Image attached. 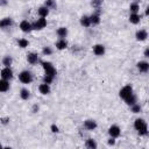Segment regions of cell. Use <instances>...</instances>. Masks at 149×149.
I'll return each mask as SVG.
<instances>
[{
	"mask_svg": "<svg viewBox=\"0 0 149 149\" xmlns=\"http://www.w3.org/2000/svg\"><path fill=\"white\" fill-rule=\"evenodd\" d=\"M84 127L87 129V130H93L97 128V122L94 120H86L84 122Z\"/></svg>",
	"mask_w": 149,
	"mask_h": 149,
	"instance_id": "obj_14",
	"label": "cell"
},
{
	"mask_svg": "<svg viewBox=\"0 0 149 149\" xmlns=\"http://www.w3.org/2000/svg\"><path fill=\"white\" fill-rule=\"evenodd\" d=\"M37 13H38V15H40V17H47V15L49 14V9L45 7V6H41L38 9H37Z\"/></svg>",
	"mask_w": 149,
	"mask_h": 149,
	"instance_id": "obj_19",
	"label": "cell"
},
{
	"mask_svg": "<svg viewBox=\"0 0 149 149\" xmlns=\"http://www.w3.org/2000/svg\"><path fill=\"white\" fill-rule=\"evenodd\" d=\"M9 88V81L5 79H0V92H6Z\"/></svg>",
	"mask_w": 149,
	"mask_h": 149,
	"instance_id": "obj_22",
	"label": "cell"
},
{
	"mask_svg": "<svg viewBox=\"0 0 149 149\" xmlns=\"http://www.w3.org/2000/svg\"><path fill=\"white\" fill-rule=\"evenodd\" d=\"M136 100H137V98H136V95H135L134 93L130 94L128 98L125 99V101H126V104H127L128 106H133V105H135V104H136Z\"/></svg>",
	"mask_w": 149,
	"mask_h": 149,
	"instance_id": "obj_21",
	"label": "cell"
},
{
	"mask_svg": "<svg viewBox=\"0 0 149 149\" xmlns=\"http://www.w3.org/2000/svg\"><path fill=\"white\" fill-rule=\"evenodd\" d=\"M129 9H130V12H132V13H134V14H139L140 6H139V3H137V2H132V3H130V6H129Z\"/></svg>",
	"mask_w": 149,
	"mask_h": 149,
	"instance_id": "obj_27",
	"label": "cell"
},
{
	"mask_svg": "<svg viewBox=\"0 0 149 149\" xmlns=\"http://www.w3.org/2000/svg\"><path fill=\"white\" fill-rule=\"evenodd\" d=\"M134 128L137 130V133L140 135H147L148 134V126L143 119H136L134 122Z\"/></svg>",
	"mask_w": 149,
	"mask_h": 149,
	"instance_id": "obj_1",
	"label": "cell"
},
{
	"mask_svg": "<svg viewBox=\"0 0 149 149\" xmlns=\"http://www.w3.org/2000/svg\"><path fill=\"white\" fill-rule=\"evenodd\" d=\"M45 26H47V19H44V17H38V19L31 24L33 29H36V30H41V29H43Z\"/></svg>",
	"mask_w": 149,
	"mask_h": 149,
	"instance_id": "obj_5",
	"label": "cell"
},
{
	"mask_svg": "<svg viewBox=\"0 0 149 149\" xmlns=\"http://www.w3.org/2000/svg\"><path fill=\"white\" fill-rule=\"evenodd\" d=\"M3 149H12L10 147H3Z\"/></svg>",
	"mask_w": 149,
	"mask_h": 149,
	"instance_id": "obj_41",
	"label": "cell"
},
{
	"mask_svg": "<svg viewBox=\"0 0 149 149\" xmlns=\"http://www.w3.org/2000/svg\"><path fill=\"white\" fill-rule=\"evenodd\" d=\"M90 21H91V24H93V26L99 24V22H100V15H99V12L93 13L92 15H90Z\"/></svg>",
	"mask_w": 149,
	"mask_h": 149,
	"instance_id": "obj_15",
	"label": "cell"
},
{
	"mask_svg": "<svg viewBox=\"0 0 149 149\" xmlns=\"http://www.w3.org/2000/svg\"><path fill=\"white\" fill-rule=\"evenodd\" d=\"M85 147L86 149H97V142L93 140V139H87L86 142H85Z\"/></svg>",
	"mask_w": 149,
	"mask_h": 149,
	"instance_id": "obj_18",
	"label": "cell"
},
{
	"mask_svg": "<svg viewBox=\"0 0 149 149\" xmlns=\"http://www.w3.org/2000/svg\"><path fill=\"white\" fill-rule=\"evenodd\" d=\"M108 134H109V136H111V137L115 139V137L120 136V134H121V129H120V127H119V126L113 125V126H111V127L108 128Z\"/></svg>",
	"mask_w": 149,
	"mask_h": 149,
	"instance_id": "obj_7",
	"label": "cell"
},
{
	"mask_svg": "<svg viewBox=\"0 0 149 149\" xmlns=\"http://www.w3.org/2000/svg\"><path fill=\"white\" fill-rule=\"evenodd\" d=\"M0 5H6V1H0Z\"/></svg>",
	"mask_w": 149,
	"mask_h": 149,
	"instance_id": "obj_40",
	"label": "cell"
},
{
	"mask_svg": "<svg viewBox=\"0 0 149 149\" xmlns=\"http://www.w3.org/2000/svg\"><path fill=\"white\" fill-rule=\"evenodd\" d=\"M0 74H1V79H5V80H9L13 78V71L10 68H3L0 71Z\"/></svg>",
	"mask_w": 149,
	"mask_h": 149,
	"instance_id": "obj_6",
	"label": "cell"
},
{
	"mask_svg": "<svg viewBox=\"0 0 149 149\" xmlns=\"http://www.w3.org/2000/svg\"><path fill=\"white\" fill-rule=\"evenodd\" d=\"M80 24L84 27H90L91 26V21H90V16L88 15H84L80 19Z\"/></svg>",
	"mask_w": 149,
	"mask_h": 149,
	"instance_id": "obj_24",
	"label": "cell"
},
{
	"mask_svg": "<svg viewBox=\"0 0 149 149\" xmlns=\"http://www.w3.org/2000/svg\"><path fill=\"white\" fill-rule=\"evenodd\" d=\"M17 44H19L20 48H26V47H28L29 42L26 38H20V40H17Z\"/></svg>",
	"mask_w": 149,
	"mask_h": 149,
	"instance_id": "obj_28",
	"label": "cell"
},
{
	"mask_svg": "<svg viewBox=\"0 0 149 149\" xmlns=\"http://www.w3.org/2000/svg\"><path fill=\"white\" fill-rule=\"evenodd\" d=\"M20 97H21V99H23V100H28L29 97H30L29 90H28V88H21V91H20Z\"/></svg>",
	"mask_w": 149,
	"mask_h": 149,
	"instance_id": "obj_23",
	"label": "cell"
},
{
	"mask_svg": "<svg viewBox=\"0 0 149 149\" xmlns=\"http://www.w3.org/2000/svg\"><path fill=\"white\" fill-rule=\"evenodd\" d=\"M136 66H137V69H139L140 72H148V70H149V63L146 62V61L139 62V63L136 64Z\"/></svg>",
	"mask_w": 149,
	"mask_h": 149,
	"instance_id": "obj_11",
	"label": "cell"
},
{
	"mask_svg": "<svg viewBox=\"0 0 149 149\" xmlns=\"http://www.w3.org/2000/svg\"><path fill=\"white\" fill-rule=\"evenodd\" d=\"M19 79H20V81L23 83V84H30V83L33 81V74H31L30 71L23 70V71H21V72L19 73Z\"/></svg>",
	"mask_w": 149,
	"mask_h": 149,
	"instance_id": "obj_3",
	"label": "cell"
},
{
	"mask_svg": "<svg viewBox=\"0 0 149 149\" xmlns=\"http://www.w3.org/2000/svg\"><path fill=\"white\" fill-rule=\"evenodd\" d=\"M8 121H9V118H1V122H2L3 125L8 123Z\"/></svg>",
	"mask_w": 149,
	"mask_h": 149,
	"instance_id": "obj_36",
	"label": "cell"
},
{
	"mask_svg": "<svg viewBox=\"0 0 149 149\" xmlns=\"http://www.w3.org/2000/svg\"><path fill=\"white\" fill-rule=\"evenodd\" d=\"M68 47V42L64 40V38H59L57 42H56V48L58 49V50H63V49H65Z\"/></svg>",
	"mask_w": 149,
	"mask_h": 149,
	"instance_id": "obj_20",
	"label": "cell"
},
{
	"mask_svg": "<svg viewBox=\"0 0 149 149\" xmlns=\"http://www.w3.org/2000/svg\"><path fill=\"white\" fill-rule=\"evenodd\" d=\"M12 62H13V58H12L10 56H5V57L2 58V64L5 65V68H10Z\"/></svg>",
	"mask_w": 149,
	"mask_h": 149,
	"instance_id": "obj_26",
	"label": "cell"
},
{
	"mask_svg": "<svg viewBox=\"0 0 149 149\" xmlns=\"http://www.w3.org/2000/svg\"><path fill=\"white\" fill-rule=\"evenodd\" d=\"M57 35L61 37V38H64L66 35H68V29L65 27H59L57 29Z\"/></svg>",
	"mask_w": 149,
	"mask_h": 149,
	"instance_id": "obj_25",
	"label": "cell"
},
{
	"mask_svg": "<svg viewBox=\"0 0 149 149\" xmlns=\"http://www.w3.org/2000/svg\"><path fill=\"white\" fill-rule=\"evenodd\" d=\"M42 52H43V55L49 56V55H51V54H52V49H51L50 47H44V48H43V50H42Z\"/></svg>",
	"mask_w": 149,
	"mask_h": 149,
	"instance_id": "obj_30",
	"label": "cell"
},
{
	"mask_svg": "<svg viewBox=\"0 0 149 149\" xmlns=\"http://www.w3.org/2000/svg\"><path fill=\"white\" fill-rule=\"evenodd\" d=\"M20 29L23 31V33H29L31 31L33 27H31V23H29L27 20H22L20 22Z\"/></svg>",
	"mask_w": 149,
	"mask_h": 149,
	"instance_id": "obj_8",
	"label": "cell"
},
{
	"mask_svg": "<svg viewBox=\"0 0 149 149\" xmlns=\"http://www.w3.org/2000/svg\"><path fill=\"white\" fill-rule=\"evenodd\" d=\"M135 37L137 41H146L148 37V31L146 29H140L135 33Z\"/></svg>",
	"mask_w": 149,
	"mask_h": 149,
	"instance_id": "obj_9",
	"label": "cell"
},
{
	"mask_svg": "<svg viewBox=\"0 0 149 149\" xmlns=\"http://www.w3.org/2000/svg\"><path fill=\"white\" fill-rule=\"evenodd\" d=\"M38 91H40V93H42V94H48V93H50V86H49L48 84L42 83V84L38 86Z\"/></svg>",
	"mask_w": 149,
	"mask_h": 149,
	"instance_id": "obj_17",
	"label": "cell"
},
{
	"mask_svg": "<svg viewBox=\"0 0 149 149\" xmlns=\"http://www.w3.org/2000/svg\"><path fill=\"white\" fill-rule=\"evenodd\" d=\"M93 52L97 55V56H102L105 54V47L102 44H95L93 47Z\"/></svg>",
	"mask_w": 149,
	"mask_h": 149,
	"instance_id": "obj_13",
	"label": "cell"
},
{
	"mask_svg": "<svg viewBox=\"0 0 149 149\" xmlns=\"http://www.w3.org/2000/svg\"><path fill=\"white\" fill-rule=\"evenodd\" d=\"M51 132H52V133H58L59 129H58V127H57L56 125H51Z\"/></svg>",
	"mask_w": 149,
	"mask_h": 149,
	"instance_id": "obj_33",
	"label": "cell"
},
{
	"mask_svg": "<svg viewBox=\"0 0 149 149\" xmlns=\"http://www.w3.org/2000/svg\"><path fill=\"white\" fill-rule=\"evenodd\" d=\"M44 6H45L48 9H50L51 7H55L56 5H55V2H54V1H51V0H48V1H45V2H44Z\"/></svg>",
	"mask_w": 149,
	"mask_h": 149,
	"instance_id": "obj_32",
	"label": "cell"
},
{
	"mask_svg": "<svg viewBox=\"0 0 149 149\" xmlns=\"http://www.w3.org/2000/svg\"><path fill=\"white\" fill-rule=\"evenodd\" d=\"M134 92H133V87L130 86V85H126V86H123L121 90H120V92H119V95H120V98H122L123 100L126 99V98H128L130 94H133Z\"/></svg>",
	"mask_w": 149,
	"mask_h": 149,
	"instance_id": "obj_4",
	"label": "cell"
},
{
	"mask_svg": "<svg viewBox=\"0 0 149 149\" xmlns=\"http://www.w3.org/2000/svg\"><path fill=\"white\" fill-rule=\"evenodd\" d=\"M108 144H109V146H114V144H115V139L111 137V139L108 140Z\"/></svg>",
	"mask_w": 149,
	"mask_h": 149,
	"instance_id": "obj_35",
	"label": "cell"
},
{
	"mask_svg": "<svg viewBox=\"0 0 149 149\" xmlns=\"http://www.w3.org/2000/svg\"><path fill=\"white\" fill-rule=\"evenodd\" d=\"M40 63H41L42 68L44 69L45 76H49V77H52V78H55V76H56L57 71H56L55 66L52 65V63H50V62H44V61H41Z\"/></svg>",
	"mask_w": 149,
	"mask_h": 149,
	"instance_id": "obj_2",
	"label": "cell"
},
{
	"mask_svg": "<svg viewBox=\"0 0 149 149\" xmlns=\"http://www.w3.org/2000/svg\"><path fill=\"white\" fill-rule=\"evenodd\" d=\"M130 109H132L133 113H140L141 112V106L139 104H135V105L130 106Z\"/></svg>",
	"mask_w": 149,
	"mask_h": 149,
	"instance_id": "obj_29",
	"label": "cell"
},
{
	"mask_svg": "<svg viewBox=\"0 0 149 149\" xmlns=\"http://www.w3.org/2000/svg\"><path fill=\"white\" fill-rule=\"evenodd\" d=\"M146 15H149V7H147L146 9Z\"/></svg>",
	"mask_w": 149,
	"mask_h": 149,
	"instance_id": "obj_39",
	"label": "cell"
},
{
	"mask_svg": "<svg viewBox=\"0 0 149 149\" xmlns=\"http://www.w3.org/2000/svg\"><path fill=\"white\" fill-rule=\"evenodd\" d=\"M52 81H54V78H52V77H49V76H45V74H44V77H43V83H44V84H48V85H49V84H51Z\"/></svg>",
	"mask_w": 149,
	"mask_h": 149,
	"instance_id": "obj_31",
	"label": "cell"
},
{
	"mask_svg": "<svg viewBox=\"0 0 149 149\" xmlns=\"http://www.w3.org/2000/svg\"><path fill=\"white\" fill-rule=\"evenodd\" d=\"M13 24V20L10 17H3L0 20V28H8Z\"/></svg>",
	"mask_w": 149,
	"mask_h": 149,
	"instance_id": "obj_12",
	"label": "cell"
},
{
	"mask_svg": "<svg viewBox=\"0 0 149 149\" xmlns=\"http://www.w3.org/2000/svg\"><path fill=\"white\" fill-rule=\"evenodd\" d=\"M27 61L28 63L30 64H37V62H40V58H38V55L35 54V52H28L27 54Z\"/></svg>",
	"mask_w": 149,
	"mask_h": 149,
	"instance_id": "obj_10",
	"label": "cell"
},
{
	"mask_svg": "<svg viewBox=\"0 0 149 149\" xmlns=\"http://www.w3.org/2000/svg\"><path fill=\"white\" fill-rule=\"evenodd\" d=\"M141 20V15L140 14H134V13H130L129 15V22L133 23V24H137Z\"/></svg>",
	"mask_w": 149,
	"mask_h": 149,
	"instance_id": "obj_16",
	"label": "cell"
},
{
	"mask_svg": "<svg viewBox=\"0 0 149 149\" xmlns=\"http://www.w3.org/2000/svg\"><path fill=\"white\" fill-rule=\"evenodd\" d=\"M144 57H149V48H147L144 50Z\"/></svg>",
	"mask_w": 149,
	"mask_h": 149,
	"instance_id": "obj_37",
	"label": "cell"
},
{
	"mask_svg": "<svg viewBox=\"0 0 149 149\" xmlns=\"http://www.w3.org/2000/svg\"><path fill=\"white\" fill-rule=\"evenodd\" d=\"M33 109H34V112H36V111H38V106H36V105H35V106L33 107Z\"/></svg>",
	"mask_w": 149,
	"mask_h": 149,
	"instance_id": "obj_38",
	"label": "cell"
},
{
	"mask_svg": "<svg viewBox=\"0 0 149 149\" xmlns=\"http://www.w3.org/2000/svg\"><path fill=\"white\" fill-rule=\"evenodd\" d=\"M0 149H3V147H2V146H1V144H0Z\"/></svg>",
	"mask_w": 149,
	"mask_h": 149,
	"instance_id": "obj_42",
	"label": "cell"
},
{
	"mask_svg": "<svg viewBox=\"0 0 149 149\" xmlns=\"http://www.w3.org/2000/svg\"><path fill=\"white\" fill-rule=\"evenodd\" d=\"M101 5V1H93L92 2V6L93 7H97V9H99V6Z\"/></svg>",
	"mask_w": 149,
	"mask_h": 149,
	"instance_id": "obj_34",
	"label": "cell"
}]
</instances>
